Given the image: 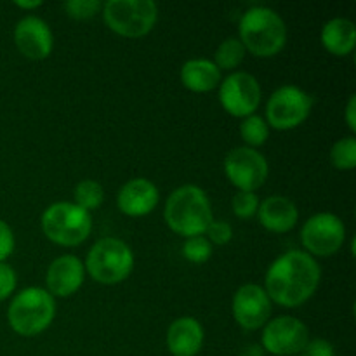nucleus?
Returning <instances> with one entry per match:
<instances>
[{
    "label": "nucleus",
    "instance_id": "f257e3e1",
    "mask_svg": "<svg viewBox=\"0 0 356 356\" xmlns=\"http://www.w3.org/2000/svg\"><path fill=\"white\" fill-rule=\"evenodd\" d=\"M322 280V268L305 250H291L270 264L264 277V291L271 302L294 309L315 296Z\"/></svg>",
    "mask_w": 356,
    "mask_h": 356
},
{
    "label": "nucleus",
    "instance_id": "f03ea898",
    "mask_svg": "<svg viewBox=\"0 0 356 356\" xmlns=\"http://www.w3.org/2000/svg\"><path fill=\"white\" fill-rule=\"evenodd\" d=\"M167 226L176 235L191 238L202 236L214 221L207 193L195 184H184L169 195L163 209Z\"/></svg>",
    "mask_w": 356,
    "mask_h": 356
},
{
    "label": "nucleus",
    "instance_id": "7ed1b4c3",
    "mask_svg": "<svg viewBox=\"0 0 356 356\" xmlns=\"http://www.w3.org/2000/svg\"><path fill=\"white\" fill-rule=\"evenodd\" d=\"M238 40L257 58H273L287 44V24L277 10L256 6L242 14L238 23Z\"/></svg>",
    "mask_w": 356,
    "mask_h": 356
},
{
    "label": "nucleus",
    "instance_id": "20e7f679",
    "mask_svg": "<svg viewBox=\"0 0 356 356\" xmlns=\"http://www.w3.org/2000/svg\"><path fill=\"white\" fill-rule=\"evenodd\" d=\"M56 301L45 289L26 287L17 292L7 309L10 329L21 337H35L51 327Z\"/></svg>",
    "mask_w": 356,
    "mask_h": 356
},
{
    "label": "nucleus",
    "instance_id": "39448f33",
    "mask_svg": "<svg viewBox=\"0 0 356 356\" xmlns=\"http://www.w3.org/2000/svg\"><path fill=\"white\" fill-rule=\"evenodd\" d=\"M83 266L97 284L117 285L127 280L134 270V254L125 242L106 236L90 247Z\"/></svg>",
    "mask_w": 356,
    "mask_h": 356
},
{
    "label": "nucleus",
    "instance_id": "423d86ee",
    "mask_svg": "<svg viewBox=\"0 0 356 356\" xmlns=\"http://www.w3.org/2000/svg\"><path fill=\"white\" fill-rule=\"evenodd\" d=\"M42 232L52 243L76 247L86 242L92 232V218L73 202H56L42 214Z\"/></svg>",
    "mask_w": 356,
    "mask_h": 356
},
{
    "label": "nucleus",
    "instance_id": "0eeeda50",
    "mask_svg": "<svg viewBox=\"0 0 356 356\" xmlns=\"http://www.w3.org/2000/svg\"><path fill=\"white\" fill-rule=\"evenodd\" d=\"M101 13L106 26L125 38L145 37L159 19V6L153 0H108Z\"/></svg>",
    "mask_w": 356,
    "mask_h": 356
},
{
    "label": "nucleus",
    "instance_id": "6e6552de",
    "mask_svg": "<svg viewBox=\"0 0 356 356\" xmlns=\"http://www.w3.org/2000/svg\"><path fill=\"white\" fill-rule=\"evenodd\" d=\"M313 97L298 86H282L266 103V124L275 131H292L305 124L313 110Z\"/></svg>",
    "mask_w": 356,
    "mask_h": 356
},
{
    "label": "nucleus",
    "instance_id": "1a4fd4ad",
    "mask_svg": "<svg viewBox=\"0 0 356 356\" xmlns=\"http://www.w3.org/2000/svg\"><path fill=\"white\" fill-rule=\"evenodd\" d=\"M346 240V226L330 212H318L306 219L301 228L305 252L313 257H329L339 252Z\"/></svg>",
    "mask_w": 356,
    "mask_h": 356
},
{
    "label": "nucleus",
    "instance_id": "9d476101",
    "mask_svg": "<svg viewBox=\"0 0 356 356\" xmlns=\"http://www.w3.org/2000/svg\"><path fill=\"white\" fill-rule=\"evenodd\" d=\"M225 174L238 191L259 190L270 176V165L263 153L249 146L232 149L225 159Z\"/></svg>",
    "mask_w": 356,
    "mask_h": 356
},
{
    "label": "nucleus",
    "instance_id": "9b49d317",
    "mask_svg": "<svg viewBox=\"0 0 356 356\" xmlns=\"http://www.w3.org/2000/svg\"><path fill=\"white\" fill-rule=\"evenodd\" d=\"M263 97L259 80L247 72H233L219 83V103L232 117L245 118L257 111Z\"/></svg>",
    "mask_w": 356,
    "mask_h": 356
},
{
    "label": "nucleus",
    "instance_id": "f8f14e48",
    "mask_svg": "<svg viewBox=\"0 0 356 356\" xmlns=\"http://www.w3.org/2000/svg\"><path fill=\"white\" fill-rule=\"evenodd\" d=\"M309 341V330L306 323L296 316H277L268 320L263 327L261 348L273 356L299 355Z\"/></svg>",
    "mask_w": 356,
    "mask_h": 356
},
{
    "label": "nucleus",
    "instance_id": "ddd939ff",
    "mask_svg": "<svg viewBox=\"0 0 356 356\" xmlns=\"http://www.w3.org/2000/svg\"><path fill=\"white\" fill-rule=\"evenodd\" d=\"M273 302L266 291L257 284H245L236 289L233 296L232 312L235 322L243 330H257L268 323Z\"/></svg>",
    "mask_w": 356,
    "mask_h": 356
},
{
    "label": "nucleus",
    "instance_id": "4468645a",
    "mask_svg": "<svg viewBox=\"0 0 356 356\" xmlns=\"http://www.w3.org/2000/svg\"><path fill=\"white\" fill-rule=\"evenodd\" d=\"M14 44L30 61H44L54 49V35L42 17L24 16L14 28Z\"/></svg>",
    "mask_w": 356,
    "mask_h": 356
},
{
    "label": "nucleus",
    "instance_id": "2eb2a0df",
    "mask_svg": "<svg viewBox=\"0 0 356 356\" xmlns=\"http://www.w3.org/2000/svg\"><path fill=\"white\" fill-rule=\"evenodd\" d=\"M86 266L73 254H65L52 261L45 273V291L52 298H70L83 285Z\"/></svg>",
    "mask_w": 356,
    "mask_h": 356
},
{
    "label": "nucleus",
    "instance_id": "dca6fc26",
    "mask_svg": "<svg viewBox=\"0 0 356 356\" xmlns=\"http://www.w3.org/2000/svg\"><path fill=\"white\" fill-rule=\"evenodd\" d=\"M159 202V188L146 177L129 179L117 193V207L129 218H143L152 214Z\"/></svg>",
    "mask_w": 356,
    "mask_h": 356
},
{
    "label": "nucleus",
    "instance_id": "f3484780",
    "mask_svg": "<svg viewBox=\"0 0 356 356\" xmlns=\"http://www.w3.org/2000/svg\"><path fill=\"white\" fill-rule=\"evenodd\" d=\"M204 339V327L193 316H181L167 329V348L172 356H197Z\"/></svg>",
    "mask_w": 356,
    "mask_h": 356
},
{
    "label": "nucleus",
    "instance_id": "a211bd4d",
    "mask_svg": "<svg viewBox=\"0 0 356 356\" xmlns=\"http://www.w3.org/2000/svg\"><path fill=\"white\" fill-rule=\"evenodd\" d=\"M257 218L264 229L282 235L296 228L299 221V211L291 198L273 195L261 202L257 209Z\"/></svg>",
    "mask_w": 356,
    "mask_h": 356
},
{
    "label": "nucleus",
    "instance_id": "6ab92c4d",
    "mask_svg": "<svg viewBox=\"0 0 356 356\" xmlns=\"http://www.w3.org/2000/svg\"><path fill=\"white\" fill-rule=\"evenodd\" d=\"M179 76L184 89L197 94L211 92L221 83V70L214 65V61L204 58L188 59L181 66Z\"/></svg>",
    "mask_w": 356,
    "mask_h": 356
},
{
    "label": "nucleus",
    "instance_id": "aec40b11",
    "mask_svg": "<svg viewBox=\"0 0 356 356\" xmlns=\"http://www.w3.org/2000/svg\"><path fill=\"white\" fill-rule=\"evenodd\" d=\"M323 49L334 56H350L356 45V26L348 17H334L327 21L320 33Z\"/></svg>",
    "mask_w": 356,
    "mask_h": 356
},
{
    "label": "nucleus",
    "instance_id": "412c9836",
    "mask_svg": "<svg viewBox=\"0 0 356 356\" xmlns=\"http://www.w3.org/2000/svg\"><path fill=\"white\" fill-rule=\"evenodd\" d=\"M245 47L236 37H228L218 45L214 54V65L219 70H235L245 59Z\"/></svg>",
    "mask_w": 356,
    "mask_h": 356
},
{
    "label": "nucleus",
    "instance_id": "4be33fe9",
    "mask_svg": "<svg viewBox=\"0 0 356 356\" xmlns=\"http://www.w3.org/2000/svg\"><path fill=\"white\" fill-rule=\"evenodd\" d=\"M104 202V190L97 181L83 179L73 190V204L90 214L92 211L99 209Z\"/></svg>",
    "mask_w": 356,
    "mask_h": 356
},
{
    "label": "nucleus",
    "instance_id": "5701e85b",
    "mask_svg": "<svg viewBox=\"0 0 356 356\" xmlns=\"http://www.w3.org/2000/svg\"><path fill=\"white\" fill-rule=\"evenodd\" d=\"M240 138L243 139L245 146H249V148H259L270 138V125L266 124V120L263 117H259L256 113L242 118V124H240Z\"/></svg>",
    "mask_w": 356,
    "mask_h": 356
},
{
    "label": "nucleus",
    "instance_id": "b1692460",
    "mask_svg": "<svg viewBox=\"0 0 356 356\" xmlns=\"http://www.w3.org/2000/svg\"><path fill=\"white\" fill-rule=\"evenodd\" d=\"M330 162L337 170H353L356 167V138L346 136L334 143L330 149Z\"/></svg>",
    "mask_w": 356,
    "mask_h": 356
},
{
    "label": "nucleus",
    "instance_id": "393cba45",
    "mask_svg": "<svg viewBox=\"0 0 356 356\" xmlns=\"http://www.w3.org/2000/svg\"><path fill=\"white\" fill-rule=\"evenodd\" d=\"M183 256L188 263L204 264L212 257V243L202 236H191L183 243Z\"/></svg>",
    "mask_w": 356,
    "mask_h": 356
},
{
    "label": "nucleus",
    "instance_id": "a878e982",
    "mask_svg": "<svg viewBox=\"0 0 356 356\" xmlns=\"http://www.w3.org/2000/svg\"><path fill=\"white\" fill-rule=\"evenodd\" d=\"M63 9L72 19L86 21L103 10V2L99 0H70V2L63 3Z\"/></svg>",
    "mask_w": 356,
    "mask_h": 356
},
{
    "label": "nucleus",
    "instance_id": "bb28decb",
    "mask_svg": "<svg viewBox=\"0 0 356 356\" xmlns=\"http://www.w3.org/2000/svg\"><path fill=\"white\" fill-rule=\"evenodd\" d=\"M232 209L238 219H250L257 214L259 198L252 191H236L232 198Z\"/></svg>",
    "mask_w": 356,
    "mask_h": 356
},
{
    "label": "nucleus",
    "instance_id": "cd10ccee",
    "mask_svg": "<svg viewBox=\"0 0 356 356\" xmlns=\"http://www.w3.org/2000/svg\"><path fill=\"white\" fill-rule=\"evenodd\" d=\"M205 238L212 243V245H226V243L232 242L233 238V228L229 226V222L226 221H212L209 225V228L204 233Z\"/></svg>",
    "mask_w": 356,
    "mask_h": 356
},
{
    "label": "nucleus",
    "instance_id": "c85d7f7f",
    "mask_svg": "<svg viewBox=\"0 0 356 356\" xmlns=\"http://www.w3.org/2000/svg\"><path fill=\"white\" fill-rule=\"evenodd\" d=\"M17 285L16 271L7 263H0V302L9 299L14 294Z\"/></svg>",
    "mask_w": 356,
    "mask_h": 356
},
{
    "label": "nucleus",
    "instance_id": "c756f323",
    "mask_svg": "<svg viewBox=\"0 0 356 356\" xmlns=\"http://www.w3.org/2000/svg\"><path fill=\"white\" fill-rule=\"evenodd\" d=\"M14 247H16V238L13 229L3 219H0V263H6L7 257H10Z\"/></svg>",
    "mask_w": 356,
    "mask_h": 356
},
{
    "label": "nucleus",
    "instance_id": "7c9ffc66",
    "mask_svg": "<svg viewBox=\"0 0 356 356\" xmlns=\"http://www.w3.org/2000/svg\"><path fill=\"white\" fill-rule=\"evenodd\" d=\"M299 356H336L332 343L327 339H309Z\"/></svg>",
    "mask_w": 356,
    "mask_h": 356
},
{
    "label": "nucleus",
    "instance_id": "2f4dec72",
    "mask_svg": "<svg viewBox=\"0 0 356 356\" xmlns=\"http://www.w3.org/2000/svg\"><path fill=\"white\" fill-rule=\"evenodd\" d=\"M344 120L346 125L350 127L351 132H356V96L351 94L350 99H348L346 108H344Z\"/></svg>",
    "mask_w": 356,
    "mask_h": 356
},
{
    "label": "nucleus",
    "instance_id": "473e14b6",
    "mask_svg": "<svg viewBox=\"0 0 356 356\" xmlns=\"http://www.w3.org/2000/svg\"><path fill=\"white\" fill-rule=\"evenodd\" d=\"M42 6L40 0H33V2H16V7H19V9L23 10H31V9H38V7Z\"/></svg>",
    "mask_w": 356,
    "mask_h": 356
},
{
    "label": "nucleus",
    "instance_id": "72a5a7b5",
    "mask_svg": "<svg viewBox=\"0 0 356 356\" xmlns=\"http://www.w3.org/2000/svg\"><path fill=\"white\" fill-rule=\"evenodd\" d=\"M245 356H264V355L259 346H249L245 351Z\"/></svg>",
    "mask_w": 356,
    "mask_h": 356
}]
</instances>
